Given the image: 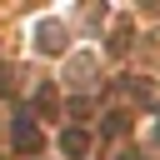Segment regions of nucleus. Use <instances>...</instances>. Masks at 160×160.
Wrapping results in <instances>:
<instances>
[{
    "label": "nucleus",
    "instance_id": "f257e3e1",
    "mask_svg": "<svg viewBox=\"0 0 160 160\" xmlns=\"http://www.w3.org/2000/svg\"><path fill=\"white\" fill-rule=\"evenodd\" d=\"M65 150H70V155H80V150H85V135H75V130H70V135H65Z\"/></svg>",
    "mask_w": 160,
    "mask_h": 160
}]
</instances>
